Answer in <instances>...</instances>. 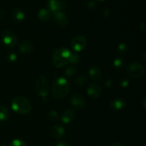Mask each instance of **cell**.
<instances>
[{
    "instance_id": "23",
    "label": "cell",
    "mask_w": 146,
    "mask_h": 146,
    "mask_svg": "<svg viewBox=\"0 0 146 146\" xmlns=\"http://www.w3.org/2000/svg\"><path fill=\"white\" fill-rule=\"evenodd\" d=\"M87 82V78L84 76H81L76 79L75 84L77 86H84Z\"/></svg>"
},
{
    "instance_id": "7",
    "label": "cell",
    "mask_w": 146,
    "mask_h": 146,
    "mask_svg": "<svg viewBox=\"0 0 146 146\" xmlns=\"http://www.w3.org/2000/svg\"><path fill=\"white\" fill-rule=\"evenodd\" d=\"M87 40L84 36H76L75 38H73L71 42V48L76 52H80L83 51L86 46Z\"/></svg>"
},
{
    "instance_id": "17",
    "label": "cell",
    "mask_w": 146,
    "mask_h": 146,
    "mask_svg": "<svg viewBox=\"0 0 146 146\" xmlns=\"http://www.w3.org/2000/svg\"><path fill=\"white\" fill-rule=\"evenodd\" d=\"M51 12L48 9L43 8L41 9H40L38 12V17L41 21H48L49 19L51 18Z\"/></svg>"
},
{
    "instance_id": "26",
    "label": "cell",
    "mask_w": 146,
    "mask_h": 146,
    "mask_svg": "<svg viewBox=\"0 0 146 146\" xmlns=\"http://www.w3.org/2000/svg\"><path fill=\"white\" fill-rule=\"evenodd\" d=\"M48 118H49V120L54 121H56V120H58L59 115H58V113L56 112V111H51L48 112Z\"/></svg>"
},
{
    "instance_id": "5",
    "label": "cell",
    "mask_w": 146,
    "mask_h": 146,
    "mask_svg": "<svg viewBox=\"0 0 146 146\" xmlns=\"http://www.w3.org/2000/svg\"><path fill=\"white\" fill-rule=\"evenodd\" d=\"M48 91H49V86L46 78L44 76H41L38 77L36 83V91L37 95L44 98L48 95Z\"/></svg>"
},
{
    "instance_id": "6",
    "label": "cell",
    "mask_w": 146,
    "mask_h": 146,
    "mask_svg": "<svg viewBox=\"0 0 146 146\" xmlns=\"http://www.w3.org/2000/svg\"><path fill=\"white\" fill-rule=\"evenodd\" d=\"M1 41L7 48H13L17 43V37L13 31L10 30H4L1 34Z\"/></svg>"
},
{
    "instance_id": "28",
    "label": "cell",
    "mask_w": 146,
    "mask_h": 146,
    "mask_svg": "<svg viewBox=\"0 0 146 146\" xmlns=\"http://www.w3.org/2000/svg\"><path fill=\"white\" fill-rule=\"evenodd\" d=\"M129 81H128V78H121L119 81V85L120 86L122 87V88H125V87L128 86L129 85Z\"/></svg>"
},
{
    "instance_id": "14",
    "label": "cell",
    "mask_w": 146,
    "mask_h": 146,
    "mask_svg": "<svg viewBox=\"0 0 146 146\" xmlns=\"http://www.w3.org/2000/svg\"><path fill=\"white\" fill-rule=\"evenodd\" d=\"M110 107L114 111H121L126 107V103L121 98H115L111 101Z\"/></svg>"
},
{
    "instance_id": "35",
    "label": "cell",
    "mask_w": 146,
    "mask_h": 146,
    "mask_svg": "<svg viewBox=\"0 0 146 146\" xmlns=\"http://www.w3.org/2000/svg\"><path fill=\"white\" fill-rule=\"evenodd\" d=\"M97 1H106V0H97Z\"/></svg>"
},
{
    "instance_id": "13",
    "label": "cell",
    "mask_w": 146,
    "mask_h": 146,
    "mask_svg": "<svg viewBox=\"0 0 146 146\" xmlns=\"http://www.w3.org/2000/svg\"><path fill=\"white\" fill-rule=\"evenodd\" d=\"M19 49L21 53L24 54H30L34 51V48L32 43L30 41L24 40L22 41L19 45Z\"/></svg>"
},
{
    "instance_id": "32",
    "label": "cell",
    "mask_w": 146,
    "mask_h": 146,
    "mask_svg": "<svg viewBox=\"0 0 146 146\" xmlns=\"http://www.w3.org/2000/svg\"><path fill=\"white\" fill-rule=\"evenodd\" d=\"M145 27H146L145 24L144 22L141 23V24H140V29H141L142 30V31H145Z\"/></svg>"
},
{
    "instance_id": "16",
    "label": "cell",
    "mask_w": 146,
    "mask_h": 146,
    "mask_svg": "<svg viewBox=\"0 0 146 146\" xmlns=\"http://www.w3.org/2000/svg\"><path fill=\"white\" fill-rule=\"evenodd\" d=\"M64 134H65V129L61 125L56 124L51 129V135L56 139H60L64 136Z\"/></svg>"
},
{
    "instance_id": "22",
    "label": "cell",
    "mask_w": 146,
    "mask_h": 146,
    "mask_svg": "<svg viewBox=\"0 0 146 146\" xmlns=\"http://www.w3.org/2000/svg\"><path fill=\"white\" fill-rule=\"evenodd\" d=\"M80 56L78 54H75V53H71L68 59V63H71L73 64H76L79 62Z\"/></svg>"
},
{
    "instance_id": "20",
    "label": "cell",
    "mask_w": 146,
    "mask_h": 146,
    "mask_svg": "<svg viewBox=\"0 0 146 146\" xmlns=\"http://www.w3.org/2000/svg\"><path fill=\"white\" fill-rule=\"evenodd\" d=\"M78 72V68L76 66H68L66 68L64 71V74L67 77H72L75 76Z\"/></svg>"
},
{
    "instance_id": "34",
    "label": "cell",
    "mask_w": 146,
    "mask_h": 146,
    "mask_svg": "<svg viewBox=\"0 0 146 146\" xmlns=\"http://www.w3.org/2000/svg\"><path fill=\"white\" fill-rule=\"evenodd\" d=\"M4 16V12L3 11H0V17H3Z\"/></svg>"
},
{
    "instance_id": "19",
    "label": "cell",
    "mask_w": 146,
    "mask_h": 146,
    "mask_svg": "<svg viewBox=\"0 0 146 146\" xmlns=\"http://www.w3.org/2000/svg\"><path fill=\"white\" fill-rule=\"evenodd\" d=\"M10 117V111L7 106L1 105L0 106V121H8Z\"/></svg>"
},
{
    "instance_id": "4",
    "label": "cell",
    "mask_w": 146,
    "mask_h": 146,
    "mask_svg": "<svg viewBox=\"0 0 146 146\" xmlns=\"http://www.w3.org/2000/svg\"><path fill=\"white\" fill-rule=\"evenodd\" d=\"M145 68L142 64L137 62L131 63L126 69V74L129 78L138 79L145 75Z\"/></svg>"
},
{
    "instance_id": "31",
    "label": "cell",
    "mask_w": 146,
    "mask_h": 146,
    "mask_svg": "<svg viewBox=\"0 0 146 146\" xmlns=\"http://www.w3.org/2000/svg\"><path fill=\"white\" fill-rule=\"evenodd\" d=\"M55 146H70V145L68 143L64 142V141H61V142L58 143Z\"/></svg>"
},
{
    "instance_id": "10",
    "label": "cell",
    "mask_w": 146,
    "mask_h": 146,
    "mask_svg": "<svg viewBox=\"0 0 146 146\" xmlns=\"http://www.w3.org/2000/svg\"><path fill=\"white\" fill-rule=\"evenodd\" d=\"M48 9L54 14L62 11L66 7V4L61 0H49L48 3Z\"/></svg>"
},
{
    "instance_id": "27",
    "label": "cell",
    "mask_w": 146,
    "mask_h": 146,
    "mask_svg": "<svg viewBox=\"0 0 146 146\" xmlns=\"http://www.w3.org/2000/svg\"><path fill=\"white\" fill-rule=\"evenodd\" d=\"M17 55L14 52H11L8 54L7 56V60H8L9 62H14V61H17Z\"/></svg>"
},
{
    "instance_id": "1",
    "label": "cell",
    "mask_w": 146,
    "mask_h": 146,
    "mask_svg": "<svg viewBox=\"0 0 146 146\" xmlns=\"http://www.w3.org/2000/svg\"><path fill=\"white\" fill-rule=\"evenodd\" d=\"M70 84L65 78H58L52 86L53 96L57 99L64 98L70 91Z\"/></svg>"
},
{
    "instance_id": "30",
    "label": "cell",
    "mask_w": 146,
    "mask_h": 146,
    "mask_svg": "<svg viewBox=\"0 0 146 146\" xmlns=\"http://www.w3.org/2000/svg\"><path fill=\"white\" fill-rule=\"evenodd\" d=\"M113 84V81H111V79H108L105 81V86L107 87V88H109L112 86Z\"/></svg>"
},
{
    "instance_id": "29",
    "label": "cell",
    "mask_w": 146,
    "mask_h": 146,
    "mask_svg": "<svg viewBox=\"0 0 146 146\" xmlns=\"http://www.w3.org/2000/svg\"><path fill=\"white\" fill-rule=\"evenodd\" d=\"M96 7V3L94 2V1H91V2L88 4V8L90 9H94Z\"/></svg>"
},
{
    "instance_id": "9",
    "label": "cell",
    "mask_w": 146,
    "mask_h": 146,
    "mask_svg": "<svg viewBox=\"0 0 146 146\" xmlns=\"http://www.w3.org/2000/svg\"><path fill=\"white\" fill-rule=\"evenodd\" d=\"M102 93V88L98 84L93 83L88 86L87 88V95L92 99H97Z\"/></svg>"
},
{
    "instance_id": "33",
    "label": "cell",
    "mask_w": 146,
    "mask_h": 146,
    "mask_svg": "<svg viewBox=\"0 0 146 146\" xmlns=\"http://www.w3.org/2000/svg\"><path fill=\"white\" fill-rule=\"evenodd\" d=\"M111 146H123V145L121 143H120L115 142V143H113L112 145H111Z\"/></svg>"
},
{
    "instance_id": "18",
    "label": "cell",
    "mask_w": 146,
    "mask_h": 146,
    "mask_svg": "<svg viewBox=\"0 0 146 146\" xmlns=\"http://www.w3.org/2000/svg\"><path fill=\"white\" fill-rule=\"evenodd\" d=\"M11 17L14 21H17V22H21L24 20L25 15H24V12L21 11L19 9H15L12 11L11 13Z\"/></svg>"
},
{
    "instance_id": "12",
    "label": "cell",
    "mask_w": 146,
    "mask_h": 146,
    "mask_svg": "<svg viewBox=\"0 0 146 146\" xmlns=\"http://www.w3.org/2000/svg\"><path fill=\"white\" fill-rule=\"evenodd\" d=\"M71 104L76 108H83L85 106V100L79 94H74L71 98Z\"/></svg>"
},
{
    "instance_id": "11",
    "label": "cell",
    "mask_w": 146,
    "mask_h": 146,
    "mask_svg": "<svg viewBox=\"0 0 146 146\" xmlns=\"http://www.w3.org/2000/svg\"><path fill=\"white\" fill-rule=\"evenodd\" d=\"M76 112L73 108H68L64 111L61 117V122L64 124H69L75 119Z\"/></svg>"
},
{
    "instance_id": "8",
    "label": "cell",
    "mask_w": 146,
    "mask_h": 146,
    "mask_svg": "<svg viewBox=\"0 0 146 146\" xmlns=\"http://www.w3.org/2000/svg\"><path fill=\"white\" fill-rule=\"evenodd\" d=\"M54 20L55 24L61 28H65L69 24V19L63 11L54 14Z\"/></svg>"
},
{
    "instance_id": "25",
    "label": "cell",
    "mask_w": 146,
    "mask_h": 146,
    "mask_svg": "<svg viewBox=\"0 0 146 146\" xmlns=\"http://www.w3.org/2000/svg\"><path fill=\"white\" fill-rule=\"evenodd\" d=\"M9 146H27V144L22 140L14 139L10 143Z\"/></svg>"
},
{
    "instance_id": "36",
    "label": "cell",
    "mask_w": 146,
    "mask_h": 146,
    "mask_svg": "<svg viewBox=\"0 0 146 146\" xmlns=\"http://www.w3.org/2000/svg\"><path fill=\"white\" fill-rule=\"evenodd\" d=\"M0 146H5V145H0Z\"/></svg>"
},
{
    "instance_id": "21",
    "label": "cell",
    "mask_w": 146,
    "mask_h": 146,
    "mask_svg": "<svg viewBox=\"0 0 146 146\" xmlns=\"http://www.w3.org/2000/svg\"><path fill=\"white\" fill-rule=\"evenodd\" d=\"M125 66L124 61L121 58H116L113 61V66L118 70H122Z\"/></svg>"
},
{
    "instance_id": "2",
    "label": "cell",
    "mask_w": 146,
    "mask_h": 146,
    "mask_svg": "<svg viewBox=\"0 0 146 146\" xmlns=\"http://www.w3.org/2000/svg\"><path fill=\"white\" fill-rule=\"evenodd\" d=\"M11 108L20 115H27L31 110V104L29 100L22 96H19L13 99Z\"/></svg>"
},
{
    "instance_id": "15",
    "label": "cell",
    "mask_w": 146,
    "mask_h": 146,
    "mask_svg": "<svg viewBox=\"0 0 146 146\" xmlns=\"http://www.w3.org/2000/svg\"><path fill=\"white\" fill-rule=\"evenodd\" d=\"M88 74L93 81H98L101 76V70L98 66H92L88 70Z\"/></svg>"
},
{
    "instance_id": "24",
    "label": "cell",
    "mask_w": 146,
    "mask_h": 146,
    "mask_svg": "<svg viewBox=\"0 0 146 146\" xmlns=\"http://www.w3.org/2000/svg\"><path fill=\"white\" fill-rule=\"evenodd\" d=\"M118 52L121 54H124L128 51V46L125 43H121L118 46Z\"/></svg>"
},
{
    "instance_id": "3",
    "label": "cell",
    "mask_w": 146,
    "mask_h": 146,
    "mask_svg": "<svg viewBox=\"0 0 146 146\" xmlns=\"http://www.w3.org/2000/svg\"><path fill=\"white\" fill-rule=\"evenodd\" d=\"M71 51L65 47L58 48L53 54L52 61L54 65L57 68H62L68 64Z\"/></svg>"
}]
</instances>
